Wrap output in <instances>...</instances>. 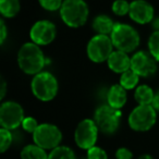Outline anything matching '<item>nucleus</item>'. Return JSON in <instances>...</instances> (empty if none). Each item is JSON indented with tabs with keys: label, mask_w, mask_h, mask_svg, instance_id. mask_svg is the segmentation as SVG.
Segmentation results:
<instances>
[{
	"label": "nucleus",
	"mask_w": 159,
	"mask_h": 159,
	"mask_svg": "<svg viewBox=\"0 0 159 159\" xmlns=\"http://www.w3.org/2000/svg\"><path fill=\"white\" fill-rule=\"evenodd\" d=\"M59 84L56 76L50 72L42 71L34 75L31 82V91L35 98L40 102H51L58 94Z\"/></svg>",
	"instance_id": "obj_4"
},
{
	"label": "nucleus",
	"mask_w": 159,
	"mask_h": 159,
	"mask_svg": "<svg viewBox=\"0 0 159 159\" xmlns=\"http://www.w3.org/2000/svg\"><path fill=\"white\" fill-rule=\"evenodd\" d=\"M129 16L137 24L145 25L152 23L155 19L154 7L146 0H134L130 3Z\"/></svg>",
	"instance_id": "obj_13"
},
{
	"label": "nucleus",
	"mask_w": 159,
	"mask_h": 159,
	"mask_svg": "<svg viewBox=\"0 0 159 159\" xmlns=\"http://www.w3.org/2000/svg\"><path fill=\"white\" fill-rule=\"evenodd\" d=\"M157 62L149 51L139 50L131 57V69L141 77H149L156 73Z\"/></svg>",
	"instance_id": "obj_12"
},
{
	"label": "nucleus",
	"mask_w": 159,
	"mask_h": 159,
	"mask_svg": "<svg viewBox=\"0 0 159 159\" xmlns=\"http://www.w3.org/2000/svg\"><path fill=\"white\" fill-rule=\"evenodd\" d=\"M106 99H107V104L109 106L121 110L125 106L126 100H128L126 89H123L120 84L112 85L108 89V92H107Z\"/></svg>",
	"instance_id": "obj_15"
},
{
	"label": "nucleus",
	"mask_w": 159,
	"mask_h": 159,
	"mask_svg": "<svg viewBox=\"0 0 159 159\" xmlns=\"http://www.w3.org/2000/svg\"><path fill=\"white\" fill-rule=\"evenodd\" d=\"M57 36V27L55 23L48 20H39L32 25L30 30L31 42L38 46H47L55 40Z\"/></svg>",
	"instance_id": "obj_11"
},
{
	"label": "nucleus",
	"mask_w": 159,
	"mask_h": 159,
	"mask_svg": "<svg viewBox=\"0 0 159 159\" xmlns=\"http://www.w3.org/2000/svg\"><path fill=\"white\" fill-rule=\"evenodd\" d=\"M21 159H48L46 149L36 144H30L23 147L21 150Z\"/></svg>",
	"instance_id": "obj_18"
},
{
	"label": "nucleus",
	"mask_w": 159,
	"mask_h": 159,
	"mask_svg": "<svg viewBox=\"0 0 159 159\" xmlns=\"http://www.w3.org/2000/svg\"><path fill=\"white\" fill-rule=\"evenodd\" d=\"M24 110L19 102L8 100L0 106V125L1 128L14 131L24 120Z\"/></svg>",
	"instance_id": "obj_10"
},
{
	"label": "nucleus",
	"mask_w": 159,
	"mask_h": 159,
	"mask_svg": "<svg viewBox=\"0 0 159 159\" xmlns=\"http://www.w3.org/2000/svg\"><path fill=\"white\" fill-rule=\"evenodd\" d=\"M6 92H7V83L3 79H1V94H0V99L2 100L6 96Z\"/></svg>",
	"instance_id": "obj_31"
},
{
	"label": "nucleus",
	"mask_w": 159,
	"mask_h": 159,
	"mask_svg": "<svg viewBox=\"0 0 159 159\" xmlns=\"http://www.w3.org/2000/svg\"><path fill=\"white\" fill-rule=\"evenodd\" d=\"M21 10L20 0H0V13L3 18L12 19Z\"/></svg>",
	"instance_id": "obj_19"
},
{
	"label": "nucleus",
	"mask_w": 159,
	"mask_h": 159,
	"mask_svg": "<svg viewBox=\"0 0 159 159\" xmlns=\"http://www.w3.org/2000/svg\"><path fill=\"white\" fill-rule=\"evenodd\" d=\"M38 125H39V124H38L37 120L33 117H25L22 124H21L23 130L27 133H31V134H33V133L35 132V130L38 128Z\"/></svg>",
	"instance_id": "obj_27"
},
{
	"label": "nucleus",
	"mask_w": 159,
	"mask_h": 159,
	"mask_svg": "<svg viewBox=\"0 0 159 159\" xmlns=\"http://www.w3.org/2000/svg\"><path fill=\"white\" fill-rule=\"evenodd\" d=\"M48 159H77L74 150L71 147L64 145H59L50 150L48 154Z\"/></svg>",
	"instance_id": "obj_21"
},
{
	"label": "nucleus",
	"mask_w": 159,
	"mask_h": 159,
	"mask_svg": "<svg viewBox=\"0 0 159 159\" xmlns=\"http://www.w3.org/2000/svg\"><path fill=\"white\" fill-rule=\"evenodd\" d=\"M121 118V110L113 108L108 104L99 106L94 112V121L99 129V132L106 135H112L117 132L120 126Z\"/></svg>",
	"instance_id": "obj_5"
},
{
	"label": "nucleus",
	"mask_w": 159,
	"mask_h": 159,
	"mask_svg": "<svg viewBox=\"0 0 159 159\" xmlns=\"http://www.w3.org/2000/svg\"><path fill=\"white\" fill-rule=\"evenodd\" d=\"M81 159H89V158H87V157H84V158H81Z\"/></svg>",
	"instance_id": "obj_34"
},
{
	"label": "nucleus",
	"mask_w": 159,
	"mask_h": 159,
	"mask_svg": "<svg viewBox=\"0 0 159 159\" xmlns=\"http://www.w3.org/2000/svg\"><path fill=\"white\" fill-rule=\"evenodd\" d=\"M59 13L66 26L79 29L89 20V9L84 0H64Z\"/></svg>",
	"instance_id": "obj_2"
},
{
	"label": "nucleus",
	"mask_w": 159,
	"mask_h": 159,
	"mask_svg": "<svg viewBox=\"0 0 159 159\" xmlns=\"http://www.w3.org/2000/svg\"><path fill=\"white\" fill-rule=\"evenodd\" d=\"M113 44L109 35L96 34L87 43L86 53L89 59L95 63H102L108 60L113 51Z\"/></svg>",
	"instance_id": "obj_7"
},
{
	"label": "nucleus",
	"mask_w": 159,
	"mask_h": 159,
	"mask_svg": "<svg viewBox=\"0 0 159 159\" xmlns=\"http://www.w3.org/2000/svg\"><path fill=\"white\" fill-rule=\"evenodd\" d=\"M109 36L112 40L113 47L117 50L128 53L136 50L141 43L139 32L132 25H129L126 23H116Z\"/></svg>",
	"instance_id": "obj_3"
},
{
	"label": "nucleus",
	"mask_w": 159,
	"mask_h": 159,
	"mask_svg": "<svg viewBox=\"0 0 159 159\" xmlns=\"http://www.w3.org/2000/svg\"><path fill=\"white\" fill-rule=\"evenodd\" d=\"M8 37V29H7V25L5 23V20L1 19L0 21V44L2 45L3 43L6 42Z\"/></svg>",
	"instance_id": "obj_29"
},
{
	"label": "nucleus",
	"mask_w": 159,
	"mask_h": 159,
	"mask_svg": "<svg viewBox=\"0 0 159 159\" xmlns=\"http://www.w3.org/2000/svg\"><path fill=\"white\" fill-rule=\"evenodd\" d=\"M0 139H1L0 141V152H6L14 142V136L10 130L1 128L0 129Z\"/></svg>",
	"instance_id": "obj_22"
},
{
	"label": "nucleus",
	"mask_w": 159,
	"mask_h": 159,
	"mask_svg": "<svg viewBox=\"0 0 159 159\" xmlns=\"http://www.w3.org/2000/svg\"><path fill=\"white\" fill-rule=\"evenodd\" d=\"M157 111L152 105H139L130 112L128 118L129 126L135 132H146L155 125Z\"/></svg>",
	"instance_id": "obj_6"
},
{
	"label": "nucleus",
	"mask_w": 159,
	"mask_h": 159,
	"mask_svg": "<svg viewBox=\"0 0 159 159\" xmlns=\"http://www.w3.org/2000/svg\"><path fill=\"white\" fill-rule=\"evenodd\" d=\"M152 29H154V31H159V18L157 19H154L152 22Z\"/></svg>",
	"instance_id": "obj_32"
},
{
	"label": "nucleus",
	"mask_w": 159,
	"mask_h": 159,
	"mask_svg": "<svg viewBox=\"0 0 159 159\" xmlns=\"http://www.w3.org/2000/svg\"><path fill=\"white\" fill-rule=\"evenodd\" d=\"M18 64L23 73L34 76L44 70L46 57L40 46L33 42H29L23 44L19 49Z\"/></svg>",
	"instance_id": "obj_1"
},
{
	"label": "nucleus",
	"mask_w": 159,
	"mask_h": 159,
	"mask_svg": "<svg viewBox=\"0 0 159 159\" xmlns=\"http://www.w3.org/2000/svg\"><path fill=\"white\" fill-rule=\"evenodd\" d=\"M116 159H133V152L126 147H120L115 154Z\"/></svg>",
	"instance_id": "obj_28"
},
{
	"label": "nucleus",
	"mask_w": 159,
	"mask_h": 159,
	"mask_svg": "<svg viewBox=\"0 0 159 159\" xmlns=\"http://www.w3.org/2000/svg\"><path fill=\"white\" fill-rule=\"evenodd\" d=\"M87 158L89 159H108V155L99 146H94L87 150Z\"/></svg>",
	"instance_id": "obj_26"
},
{
	"label": "nucleus",
	"mask_w": 159,
	"mask_h": 159,
	"mask_svg": "<svg viewBox=\"0 0 159 159\" xmlns=\"http://www.w3.org/2000/svg\"><path fill=\"white\" fill-rule=\"evenodd\" d=\"M154 96L155 92L146 84L139 85L134 91V99L139 105H152Z\"/></svg>",
	"instance_id": "obj_17"
},
{
	"label": "nucleus",
	"mask_w": 159,
	"mask_h": 159,
	"mask_svg": "<svg viewBox=\"0 0 159 159\" xmlns=\"http://www.w3.org/2000/svg\"><path fill=\"white\" fill-rule=\"evenodd\" d=\"M139 75L136 74L132 69L128 70L126 72L120 74V80L119 84L121 85L123 89H125L126 91H131V89H135L139 86Z\"/></svg>",
	"instance_id": "obj_20"
},
{
	"label": "nucleus",
	"mask_w": 159,
	"mask_h": 159,
	"mask_svg": "<svg viewBox=\"0 0 159 159\" xmlns=\"http://www.w3.org/2000/svg\"><path fill=\"white\" fill-rule=\"evenodd\" d=\"M152 106L154 107L156 111H159V91L155 92L154 100H152Z\"/></svg>",
	"instance_id": "obj_30"
},
{
	"label": "nucleus",
	"mask_w": 159,
	"mask_h": 159,
	"mask_svg": "<svg viewBox=\"0 0 159 159\" xmlns=\"http://www.w3.org/2000/svg\"><path fill=\"white\" fill-rule=\"evenodd\" d=\"M137 159H154V157L149 154H143V155H141Z\"/></svg>",
	"instance_id": "obj_33"
},
{
	"label": "nucleus",
	"mask_w": 159,
	"mask_h": 159,
	"mask_svg": "<svg viewBox=\"0 0 159 159\" xmlns=\"http://www.w3.org/2000/svg\"><path fill=\"white\" fill-rule=\"evenodd\" d=\"M148 51L159 62V31H154L148 38Z\"/></svg>",
	"instance_id": "obj_23"
},
{
	"label": "nucleus",
	"mask_w": 159,
	"mask_h": 159,
	"mask_svg": "<svg viewBox=\"0 0 159 159\" xmlns=\"http://www.w3.org/2000/svg\"><path fill=\"white\" fill-rule=\"evenodd\" d=\"M108 68L117 74H122L131 69V57L128 52L121 50H113L107 60Z\"/></svg>",
	"instance_id": "obj_14"
},
{
	"label": "nucleus",
	"mask_w": 159,
	"mask_h": 159,
	"mask_svg": "<svg viewBox=\"0 0 159 159\" xmlns=\"http://www.w3.org/2000/svg\"><path fill=\"white\" fill-rule=\"evenodd\" d=\"M34 144L44 149H53L61 144L62 132L52 123H40L33 133Z\"/></svg>",
	"instance_id": "obj_8"
},
{
	"label": "nucleus",
	"mask_w": 159,
	"mask_h": 159,
	"mask_svg": "<svg viewBox=\"0 0 159 159\" xmlns=\"http://www.w3.org/2000/svg\"><path fill=\"white\" fill-rule=\"evenodd\" d=\"M63 1L64 0H38L40 7L49 12L59 11L61 9Z\"/></svg>",
	"instance_id": "obj_25"
},
{
	"label": "nucleus",
	"mask_w": 159,
	"mask_h": 159,
	"mask_svg": "<svg viewBox=\"0 0 159 159\" xmlns=\"http://www.w3.org/2000/svg\"><path fill=\"white\" fill-rule=\"evenodd\" d=\"M130 3L128 0H115L111 6V11L117 16H124L130 12Z\"/></svg>",
	"instance_id": "obj_24"
},
{
	"label": "nucleus",
	"mask_w": 159,
	"mask_h": 159,
	"mask_svg": "<svg viewBox=\"0 0 159 159\" xmlns=\"http://www.w3.org/2000/svg\"><path fill=\"white\" fill-rule=\"evenodd\" d=\"M99 129L94 119H84L76 125L74 131V142L81 149L89 150L97 143Z\"/></svg>",
	"instance_id": "obj_9"
},
{
	"label": "nucleus",
	"mask_w": 159,
	"mask_h": 159,
	"mask_svg": "<svg viewBox=\"0 0 159 159\" xmlns=\"http://www.w3.org/2000/svg\"><path fill=\"white\" fill-rule=\"evenodd\" d=\"M116 23L109 16L106 14H99L96 18H94L92 22V27L96 32V34H102V35H110L115 27Z\"/></svg>",
	"instance_id": "obj_16"
}]
</instances>
